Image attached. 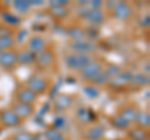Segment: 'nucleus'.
Listing matches in <instances>:
<instances>
[{"label": "nucleus", "instance_id": "nucleus-1", "mask_svg": "<svg viewBox=\"0 0 150 140\" xmlns=\"http://www.w3.org/2000/svg\"><path fill=\"white\" fill-rule=\"evenodd\" d=\"M24 85L29 88L31 91H34L38 96H41L50 90L51 81L49 78L41 75V74H31L30 76L25 79Z\"/></svg>", "mask_w": 150, "mask_h": 140}, {"label": "nucleus", "instance_id": "nucleus-2", "mask_svg": "<svg viewBox=\"0 0 150 140\" xmlns=\"http://www.w3.org/2000/svg\"><path fill=\"white\" fill-rule=\"evenodd\" d=\"M104 65H105V63L103 62L101 59L95 57L91 62H89L80 71H78V76L83 83L90 84L93 81V79L101 73V70L104 69Z\"/></svg>", "mask_w": 150, "mask_h": 140}, {"label": "nucleus", "instance_id": "nucleus-3", "mask_svg": "<svg viewBox=\"0 0 150 140\" xmlns=\"http://www.w3.org/2000/svg\"><path fill=\"white\" fill-rule=\"evenodd\" d=\"M94 58H95V55L78 54V53H73V51H68V53L64 55V63L68 69L73 70V71H80Z\"/></svg>", "mask_w": 150, "mask_h": 140}, {"label": "nucleus", "instance_id": "nucleus-4", "mask_svg": "<svg viewBox=\"0 0 150 140\" xmlns=\"http://www.w3.org/2000/svg\"><path fill=\"white\" fill-rule=\"evenodd\" d=\"M109 13L111 14V16L114 18V19L125 23V21H129L131 18H133L134 8L128 1H118V3L112 4Z\"/></svg>", "mask_w": 150, "mask_h": 140}, {"label": "nucleus", "instance_id": "nucleus-5", "mask_svg": "<svg viewBox=\"0 0 150 140\" xmlns=\"http://www.w3.org/2000/svg\"><path fill=\"white\" fill-rule=\"evenodd\" d=\"M56 62V57H55V53L51 48H46L43 51L36 54L35 57V63L34 65L36 66L38 70H41V71H46L49 70Z\"/></svg>", "mask_w": 150, "mask_h": 140}, {"label": "nucleus", "instance_id": "nucleus-6", "mask_svg": "<svg viewBox=\"0 0 150 140\" xmlns=\"http://www.w3.org/2000/svg\"><path fill=\"white\" fill-rule=\"evenodd\" d=\"M75 95L68 94V93H60L53 100V110L58 114L68 111L75 104Z\"/></svg>", "mask_w": 150, "mask_h": 140}, {"label": "nucleus", "instance_id": "nucleus-7", "mask_svg": "<svg viewBox=\"0 0 150 140\" xmlns=\"http://www.w3.org/2000/svg\"><path fill=\"white\" fill-rule=\"evenodd\" d=\"M106 128L101 123H94L86 125L81 132V139L84 140H103L105 138Z\"/></svg>", "mask_w": 150, "mask_h": 140}, {"label": "nucleus", "instance_id": "nucleus-8", "mask_svg": "<svg viewBox=\"0 0 150 140\" xmlns=\"http://www.w3.org/2000/svg\"><path fill=\"white\" fill-rule=\"evenodd\" d=\"M69 51L73 53H78V54H88V55H94L96 50V43L88 39H83V40H76V41H69L68 44Z\"/></svg>", "mask_w": 150, "mask_h": 140}, {"label": "nucleus", "instance_id": "nucleus-9", "mask_svg": "<svg viewBox=\"0 0 150 140\" xmlns=\"http://www.w3.org/2000/svg\"><path fill=\"white\" fill-rule=\"evenodd\" d=\"M131 78H133V73L130 70H121L120 74H118L116 76H114L112 79H110L109 84H108V88L110 90H124L125 88L130 86L131 84Z\"/></svg>", "mask_w": 150, "mask_h": 140}, {"label": "nucleus", "instance_id": "nucleus-10", "mask_svg": "<svg viewBox=\"0 0 150 140\" xmlns=\"http://www.w3.org/2000/svg\"><path fill=\"white\" fill-rule=\"evenodd\" d=\"M9 109H10L21 121L31 118L35 113V105L24 104V103H19V101H13L10 104V106H9Z\"/></svg>", "mask_w": 150, "mask_h": 140}, {"label": "nucleus", "instance_id": "nucleus-11", "mask_svg": "<svg viewBox=\"0 0 150 140\" xmlns=\"http://www.w3.org/2000/svg\"><path fill=\"white\" fill-rule=\"evenodd\" d=\"M39 96H38L34 91H31L29 88L25 85L19 86L15 90V101L24 103V104H30V105H36Z\"/></svg>", "mask_w": 150, "mask_h": 140}, {"label": "nucleus", "instance_id": "nucleus-12", "mask_svg": "<svg viewBox=\"0 0 150 140\" xmlns=\"http://www.w3.org/2000/svg\"><path fill=\"white\" fill-rule=\"evenodd\" d=\"M139 111H140V108H139L138 104H135V103H128V104L120 106L116 113H118L120 116H123L128 123H130L131 125H134Z\"/></svg>", "mask_w": 150, "mask_h": 140}, {"label": "nucleus", "instance_id": "nucleus-13", "mask_svg": "<svg viewBox=\"0 0 150 140\" xmlns=\"http://www.w3.org/2000/svg\"><path fill=\"white\" fill-rule=\"evenodd\" d=\"M21 123L23 121L9 108L0 110V125H1V127L8 128V129H13V128L20 127Z\"/></svg>", "mask_w": 150, "mask_h": 140}, {"label": "nucleus", "instance_id": "nucleus-14", "mask_svg": "<svg viewBox=\"0 0 150 140\" xmlns=\"http://www.w3.org/2000/svg\"><path fill=\"white\" fill-rule=\"evenodd\" d=\"M18 65V58H16V50H6V51H0V68L6 70L15 69Z\"/></svg>", "mask_w": 150, "mask_h": 140}, {"label": "nucleus", "instance_id": "nucleus-15", "mask_svg": "<svg viewBox=\"0 0 150 140\" xmlns=\"http://www.w3.org/2000/svg\"><path fill=\"white\" fill-rule=\"evenodd\" d=\"M25 48L29 49L30 51H33L34 54H38V53H40V51H43L44 49L48 48V40H46V38L43 35L34 34L26 40Z\"/></svg>", "mask_w": 150, "mask_h": 140}, {"label": "nucleus", "instance_id": "nucleus-16", "mask_svg": "<svg viewBox=\"0 0 150 140\" xmlns=\"http://www.w3.org/2000/svg\"><path fill=\"white\" fill-rule=\"evenodd\" d=\"M35 57H36V54H34L29 49H26L25 46L20 50H16L18 65H21V66H30V65H34Z\"/></svg>", "mask_w": 150, "mask_h": 140}, {"label": "nucleus", "instance_id": "nucleus-17", "mask_svg": "<svg viewBox=\"0 0 150 140\" xmlns=\"http://www.w3.org/2000/svg\"><path fill=\"white\" fill-rule=\"evenodd\" d=\"M105 19H106V15L104 10H91L90 9V11L88 13L84 21H86L90 26L99 28L100 25H103L105 23Z\"/></svg>", "mask_w": 150, "mask_h": 140}, {"label": "nucleus", "instance_id": "nucleus-18", "mask_svg": "<svg viewBox=\"0 0 150 140\" xmlns=\"http://www.w3.org/2000/svg\"><path fill=\"white\" fill-rule=\"evenodd\" d=\"M108 121H109V124L112 128H114L115 130H119V132H125L126 133L131 127V124L128 123V121H126L123 116H120L118 113L110 115Z\"/></svg>", "mask_w": 150, "mask_h": 140}, {"label": "nucleus", "instance_id": "nucleus-19", "mask_svg": "<svg viewBox=\"0 0 150 140\" xmlns=\"http://www.w3.org/2000/svg\"><path fill=\"white\" fill-rule=\"evenodd\" d=\"M126 140H150L149 130H144L135 125H131L126 132Z\"/></svg>", "mask_w": 150, "mask_h": 140}, {"label": "nucleus", "instance_id": "nucleus-20", "mask_svg": "<svg viewBox=\"0 0 150 140\" xmlns=\"http://www.w3.org/2000/svg\"><path fill=\"white\" fill-rule=\"evenodd\" d=\"M48 14H49V16L51 18V19L62 21V20L68 19V18L70 16V14H71V11H70L69 6L49 8V9H48Z\"/></svg>", "mask_w": 150, "mask_h": 140}, {"label": "nucleus", "instance_id": "nucleus-21", "mask_svg": "<svg viewBox=\"0 0 150 140\" xmlns=\"http://www.w3.org/2000/svg\"><path fill=\"white\" fill-rule=\"evenodd\" d=\"M1 20H3V24H5L8 26L15 29L19 25L21 24V19L19 18L15 13H11V11H1Z\"/></svg>", "mask_w": 150, "mask_h": 140}, {"label": "nucleus", "instance_id": "nucleus-22", "mask_svg": "<svg viewBox=\"0 0 150 140\" xmlns=\"http://www.w3.org/2000/svg\"><path fill=\"white\" fill-rule=\"evenodd\" d=\"M134 125L138 128H142L144 130H150V113H149V110L140 109Z\"/></svg>", "mask_w": 150, "mask_h": 140}, {"label": "nucleus", "instance_id": "nucleus-23", "mask_svg": "<svg viewBox=\"0 0 150 140\" xmlns=\"http://www.w3.org/2000/svg\"><path fill=\"white\" fill-rule=\"evenodd\" d=\"M44 138H45L46 140H69L68 136L62 132V130L54 128L53 125L45 129V132H44Z\"/></svg>", "mask_w": 150, "mask_h": 140}, {"label": "nucleus", "instance_id": "nucleus-24", "mask_svg": "<svg viewBox=\"0 0 150 140\" xmlns=\"http://www.w3.org/2000/svg\"><path fill=\"white\" fill-rule=\"evenodd\" d=\"M130 85H135L138 88H144L149 85V76L145 75L143 73H133V78H131Z\"/></svg>", "mask_w": 150, "mask_h": 140}, {"label": "nucleus", "instance_id": "nucleus-25", "mask_svg": "<svg viewBox=\"0 0 150 140\" xmlns=\"http://www.w3.org/2000/svg\"><path fill=\"white\" fill-rule=\"evenodd\" d=\"M109 81H110L109 75H108V74L104 71V69H103L99 75H96L95 78L93 79V81L90 83V85L95 86V88H103V86H108Z\"/></svg>", "mask_w": 150, "mask_h": 140}, {"label": "nucleus", "instance_id": "nucleus-26", "mask_svg": "<svg viewBox=\"0 0 150 140\" xmlns=\"http://www.w3.org/2000/svg\"><path fill=\"white\" fill-rule=\"evenodd\" d=\"M68 35L70 36L71 41H76V40H83L86 39L85 38V33H84V29L78 25L71 26L70 29H68Z\"/></svg>", "mask_w": 150, "mask_h": 140}, {"label": "nucleus", "instance_id": "nucleus-27", "mask_svg": "<svg viewBox=\"0 0 150 140\" xmlns=\"http://www.w3.org/2000/svg\"><path fill=\"white\" fill-rule=\"evenodd\" d=\"M11 140H38V136L34 133H30L28 130H20L11 135Z\"/></svg>", "mask_w": 150, "mask_h": 140}, {"label": "nucleus", "instance_id": "nucleus-28", "mask_svg": "<svg viewBox=\"0 0 150 140\" xmlns=\"http://www.w3.org/2000/svg\"><path fill=\"white\" fill-rule=\"evenodd\" d=\"M121 70H123V68L114 63H105V65H104V71L109 75L110 79H112L114 76L118 75V74H120Z\"/></svg>", "mask_w": 150, "mask_h": 140}, {"label": "nucleus", "instance_id": "nucleus-29", "mask_svg": "<svg viewBox=\"0 0 150 140\" xmlns=\"http://www.w3.org/2000/svg\"><path fill=\"white\" fill-rule=\"evenodd\" d=\"M13 6L15 9V11L19 14H25L30 10L31 3L30 1H24V0H16L13 3Z\"/></svg>", "mask_w": 150, "mask_h": 140}, {"label": "nucleus", "instance_id": "nucleus-30", "mask_svg": "<svg viewBox=\"0 0 150 140\" xmlns=\"http://www.w3.org/2000/svg\"><path fill=\"white\" fill-rule=\"evenodd\" d=\"M16 44L15 38H0V51H6L14 49Z\"/></svg>", "mask_w": 150, "mask_h": 140}, {"label": "nucleus", "instance_id": "nucleus-31", "mask_svg": "<svg viewBox=\"0 0 150 140\" xmlns=\"http://www.w3.org/2000/svg\"><path fill=\"white\" fill-rule=\"evenodd\" d=\"M16 31L15 29L0 23V38H15Z\"/></svg>", "mask_w": 150, "mask_h": 140}, {"label": "nucleus", "instance_id": "nucleus-32", "mask_svg": "<svg viewBox=\"0 0 150 140\" xmlns=\"http://www.w3.org/2000/svg\"><path fill=\"white\" fill-rule=\"evenodd\" d=\"M69 0H50L49 8H62V6H70Z\"/></svg>", "mask_w": 150, "mask_h": 140}, {"label": "nucleus", "instance_id": "nucleus-33", "mask_svg": "<svg viewBox=\"0 0 150 140\" xmlns=\"http://www.w3.org/2000/svg\"><path fill=\"white\" fill-rule=\"evenodd\" d=\"M149 21H150V16H149V14H146V15L143 16V26L149 28Z\"/></svg>", "mask_w": 150, "mask_h": 140}, {"label": "nucleus", "instance_id": "nucleus-34", "mask_svg": "<svg viewBox=\"0 0 150 140\" xmlns=\"http://www.w3.org/2000/svg\"><path fill=\"white\" fill-rule=\"evenodd\" d=\"M1 11H3V4L0 3V13H1Z\"/></svg>", "mask_w": 150, "mask_h": 140}, {"label": "nucleus", "instance_id": "nucleus-35", "mask_svg": "<svg viewBox=\"0 0 150 140\" xmlns=\"http://www.w3.org/2000/svg\"><path fill=\"white\" fill-rule=\"evenodd\" d=\"M9 140H11V139H9Z\"/></svg>", "mask_w": 150, "mask_h": 140}]
</instances>
